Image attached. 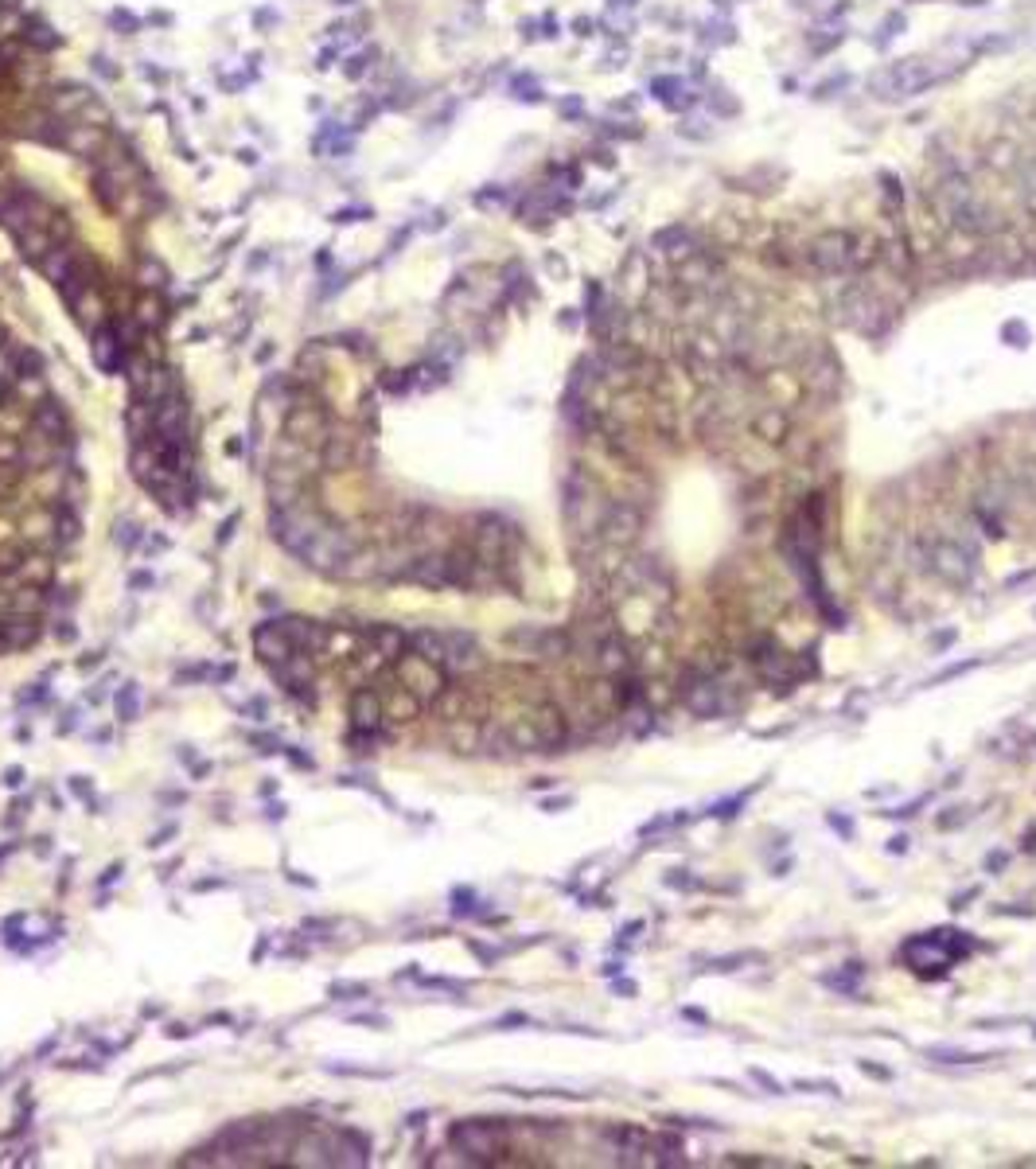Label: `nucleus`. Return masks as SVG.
Segmentation results:
<instances>
[{
  "instance_id": "f257e3e1",
  "label": "nucleus",
  "mask_w": 1036,
  "mask_h": 1169,
  "mask_svg": "<svg viewBox=\"0 0 1036 1169\" xmlns=\"http://www.w3.org/2000/svg\"><path fill=\"white\" fill-rule=\"evenodd\" d=\"M507 745L518 749V753H553L565 745L569 737V717L561 705L553 702H538L530 705L526 713H518L511 725H507Z\"/></svg>"
},
{
  "instance_id": "f03ea898",
  "label": "nucleus",
  "mask_w": 1036,
  "mask_h": 1169,
  "mask_svg": "<svg viewBox=\"0 0 1036 1169\" xmlns=\"http://www.w3.org/2000/svg\"><path fill=\"white\" fill-rule=\"evenodd\" d=\"M449 1146L468 1165H491L499 1154H507V1126L495 1119H464L449 1130Z\"/></svg>"
},
{
  "instance_id": "7ed1b4c3",
  "label": "nucleus",
  "mask_w": 1036,
  "mask_h": 1169,
  "mask_svg": "<svg viewBox=\"0 0 1036 1169\" xmlns=\"http://www.w3.org/2000/svg\"><path fill=\"white\" fill-rule=\"evenodd\" d=\"M970 951V940L962 932H928L904 944V959L920 971V974H943L951 963H959Z\"/></svg>"
},
{
  "instance_id": "20e7f679",
  "label": "nucleus",
  "mask_w": 1036,
  "mask_h": 1169,
  "mask_svg": "<svg viewBox=\"0 0 1036 1169\" xmlns=\"http://www.w3.org/2000/svg\"><path fill=\"white\" fill-rule=\"evenodd\" d=\"M390 667H394V674L401 678V686H405L409 694H417L425 705H432V702L444 694V686H449V671H444L440 663H432V659H425V655L413 651V647H405Z\"/></svg>"
},
{
  "instance_id": "39448f33",
  "label": "nucleus",
  "mask_w": 1036,
  "mask_h": 1169,
  "mask_svg": "<svg viewBox=\"0 0 1036 1169\" xmlns=\"http://www.w3.org/2000/svg\"><path fill=\"white\" fill-rule=\"evenodd\" d=\"M269 674L281 682V690L288 694V698H296L301 705H316V659H312V651H292L284 663H273L269 667Z\"/></svg>"
},
{
  "instance_id": "423d86ee",
  "label": "nucleus",
  "mask_w": 1036,
  "mask_h": 1169,
  "mask_svg": "<svg viewBox=\"0 0 1036 1169\" xmlns=\"http://www.w3.org/2000/svg\"><path fill=\"white\" fill-rule=\"evenodd\" d=\"M928 565H932V573H935L939 581H947V584H970L974 573H978L974 554H970L966 546L951 542V538H939V542L928 546Z\"/></svg>"
},
{
  "instance_id": "0eeeda50",
  "label": "nucleus",
  "mask_w": 1036,
  "mask_h": 1169,
  "mask_svg": "<svg viewBox=\"0 0 1036 1169\" xmlns=\"http://www.w3.org/2000/svg\"><path fill=\"white\" fill-rule=\"evenodd\" d=\"M370 686L378 690V702H382V717H386V725H405V721H413V717L425 709V702L401 686V678L394 674V667L378 671Z\"/></svg>"
},
{
  "instance_id": "6e6552de",
  "label": "nucleus",
  "mask_w": 1036,
  "mask_h": 1169,
  "mask_svg": "<svg viewBox=\"0 0 1036 1169\" xmlns=\"http://www.w3.org/2000/svg\"><path fill=\"white\" fill-rule=\"evenodd\" d=\"M853 242H857V234H849V230H826V234H818V238L811 242V250H807L811 269H818V273H826V277L849 273Z\"/></svg>"
},
{
  "instance_id": "1a4fd4ad",
  "label": "nucleus",
  "mask_w": 1036,
  "mask_h": 1169,
  "mask_svg": "<svg viewBox=\"0 0 1036 1169\" xmlns=\"http://www.w3.org/2000/svg\"><path fill=\"white\" fill-rule=\"evenodd\" d=\"M153 436L188 449V398H184V390H176V394H168L153 405Z\"/></svg>"
},
{
  "instance_id": "9d476101",
  "label": "nucleus",
  "mask_w": 1036,
  "mask_h": 1169,
  "mask_svg": "<svg viewBox=\"0 0 1036 1169\" xmlns=\"http://www.w3.org/2000/svg\"><path fill=\"white\" fill-rule=\"evenodd\" d=\"M284 433L288 436H296L301 445H309V449H320L324 453V445H328V436H332V425H328V413L320 409V405H292L288 409V421H284Z\"/></svg>"
},
{
  "instance_id": "9b49d317",
  "label": "nucleus",
  "mask_w": 1036,
  "mask_h": 1169,
  "mask_svg": "<svg viewBox=\"0 0 1036 1169\" xmlns=\"http://www.w3.org/2000/svg\"><path fill=\"white\" fill-rule=\"evenodd\" d=\"M394 581H409V584H421V589H453L449 554H421V557L405 561L401 569H394Z\"/></svg>"
},
{
  "instance_id": "f8f14e48",
  "label": "nucleus",
  "mask_w": 1036,
  "mask_h": 1169,
  "mask_svg": "<svg viewBox=\"0 0 1036 1169\" xmlns=\"http://www.w3.org/2000/svg\"><path fill=\"white\" fill-rule=\"evenodd\" d=\"M935 82V75L928 71V63H901L893 71H884V78L873 82L876 98H904V94H920Z\"/></svg>"
},
{
  "instance_id": "ddd939ff",
  "label": "nucleus",
  "mask_w": 1036,
  "mask_h": 1169,
  "mask_svg": "<svg viewBox=\"0 0 1036 1169\" xmlns=\"http://www.w3.org/2000/svg\"><path fill=\"white\" fill-rule=\"evenodd\" d=\"M90 359L102 375H125V363H129V351L125 344L117 340V328L113 324H98L90 332Z\"/></svg>"
},
{
  "instance_id": "4468645a",
  "label": "nucleus",
  "mask_w": 1036,
  "mask_h": 1169,
  "mask_svg": "<svg viewBox=\"0 0 1036 1169\" xmlns=\"http://www.w3.org/2000/svg\"><path fill=\"white\" fill-rule=\"evenodd\" d=\"M682 702H686V709H690L694 717H717V713L725 709V690H721L717 678L694 674V678L686 682V690H682Z\"/></svg>"
},
{
  "instance_id": "2eb2a0df",
  "label": "nucleus",
  "mask_w": 1036,
  "mask_h": 1169,
  "mask_svg": "<svg viewBox=\"0 0 1036 1169\" xmlns=\"http://www.w3.org/2000/svg\"><path fill=\"white\" fill-rule=\"evenodd\" d=\"M28 425H32V433L47 436L51 445H59L63 436H71V417H67L63 402H55L51 394H47L44 402H36V405H32V417H28Z\"/></svg>"
},
{
  "instance_id": "dca6fc26",
  "label": "nucleus",
  "mask_w": 1036,
  "mask_h": 1169,
  "mask_svg": "<svg viewBox=\"0 0 1036 1169\" xmlns=\"http://www.w3.org/2000/svg\"><path fill=\"white\" fill-rule=\"evenodd\" d=\"M351 729H363V734H382L386 729V717H382V702H378V690L367 682V686H355L351 694Z\"/></svg>"
},
{
  "instance_id": "f3484780",
  "label": "nucleus",
  "mask_w": 1036,
  "mask_h": 1169,
  "mask_svg": "<svg viewBox=\"0 0 1036 1169\" xmlns=\"http://www.w3.org/2000/svg\"><path fill=\"white\" fill-rule=\"evenodd\" d=\"M292 651H301V647H296V644L277 628V620H261V624L253 628V655H257L265 667L284 663Z\"/></svg>"
},
{
  "instance_id": "a211bd4d",
  "label": "nucleus",
  "mask_w": 1036,
  "mask_h": 1169,
  "mask_svg": "<svg viewBox=\"0 0 1036 1169\" xmlns=\"http://www.w3.org/2000/svg\"><path fill=\"white\" fill-rule=\"evenodd\" d=\"M328 1138H332V1157H336V1165H351V1169H359V1165H367V1161H370V1138H367V1134H359V1130L343 1126V1130H332Z\"/></svg>"
},
{
  "instance_id": "6ab92c4d",
  "label": "nucleus",
  "mask_w": 1036,
  "mask_h": 1169,
  "mask_svg": "<svg viewBox=\"0 0 1036 1169\" xmlns=\"http://www.w3.org/2000/svg\"><path fill=\"white\" fill-rule=\"evenodd\" d=\"M0 636H5V651H24V647H36L44 628H40V616H5L0 620Z\"/></svg>"
},
{
  "instance_id": "aec40b11",
  "label": "nucleus",
  "mask_w": 1036,
  "mask_h": 1169,
  "mask_svg": "<svg viewBox=\"0 0 1036 1169\" xmlns=\"http://www.w3.org/2000/svg\"><path fill=\"white\" fill-rule=\"evenodd\" d=\"M628 667H632L628 644H624L616 632H605V636L597 640V671H601V674H608V678H620Z\"/></svg>"
},
{
  "instance_id": "412c9836",
  "label": "nucleus",
  "mask_w": 1036,
  "mask_h": 1169,
  "mask_svg": "<svg viewBox=\"0 0 1036 1169\" xmlns=\"http://www.w3.org/2000/svg\"><path fill=\"white\" fill-rule=\"evenodd\" d=\"M363 640H367L386 663H394V659L409 647V636H405L401 628H394V624H370V628L363 632Z\"/></svg>"
},
{
  "instance_id": "4be33fe9",
  "label": "nucleus",
  "mask_w": 1036,
  "mask_h": 1169,
  "mask_svg": "<svg viewBox=\"0 0 1036 1169\" xmlns=\"http://www.w3.org/2000/svg\"><path fill=\"white\" fill-rule=\"evenodd\" d=\"M0 609H5V616H40L47 609V589H40V584H20L16 593L5 597Z\"/></svg>"
},
{
  "instance_id": "5701e85b",
  "label": "nucleus",
  "mask_w": 1036,
  "mask_h": 1169,
  "mask_svg": "<svg viewBox=\"0 0 1036 1169\" xmlns=\"http://www.w3.org/2000/svg\"><path fill=\"white\" fill-rule=\"evenodd\" d=\"M51 577H55V557L51 554H28L20 561V569L9 577L16 584H40V589H51Z\"/></svg>"
},
{
  "instance_id": "b1692460",
  "label": "nucleus",
  "mask_w": 1036,
  "mask_h": 1169,
  "mask_svg": "<svg viewBox=\"0 0 1036 1169\" xmlns=\"http://www.w3.org/2000/svg\"><path fill=\"white\" fill-rule=\"evenodd\" d=\"M82 538V515L67 503L55 507V546H74Z\"/></svg>"
},
{
  "instance_id": "393cba45",
  "label": "nucleus",
  "mask_w": 1036,
  "mask_h": 1169,
  "mask_svg": "<svg viewBox=\"0 0 1036 1169\" xmlns=\"http://www.w3.org/2000/svg\"><path fill=\"white\" fill-rule=\"evenodd\" d=\"M113 709L121 721H136L140 717V686L136 682H125L117 694H113Z\"/></svg>"
},
{
  "instance_id": "a878e982",
  "label": "nucleus",
  "mask_w": 1036,
  "mask_h": 1169,
  "mask_svg": "<svg viewBox=\"0 0 1036 1169\" xmlns=\"http://www.w3.org/2000/svg\"><path fill=\"white\" fill-rule=\"evenodd\" d=\"M140 538H144V530H140L133 519H121V523L113 526V546H121V554H133V550L140 546Z\"/></svg>"
},
{
  "instance_id": "bb28decb",
  "label": "nucleus",
  "mask_w": 1036,
  "mask_h": 1169,
  "mask_svg": "<svg viewBox=\"0 0 1036 1169\" xmlns=\"http://www.w3.org/2000/svg\"><path fill=\"white\" fill-rule=\"evenodd\" d=\"M24 557H28L24 542H5V546H0V577H13Z\"/></svg>"
},
{
  "instance_id": "cd10ccee",
  "label": "nucleus",
  "mask_w": 1036,
  "mask_h": 1169,
  "mask_svg": "<svg viewBox=\"0 0 1036 1169\" xmlns=\"http://www.w3.org/2000/svg\"><path fill=\"white\" fill-rule=\"evenodd\" d=\"M24 40H28V44H36L40 51H51V47H59V36H55L51 28H44V24H32V32L24 28Z\"/></svg>"
},
{
  "instance_id": "c85d7f7f",
  "label": "nucleus",
  "mask_w": 1036,
  "mask_h": 1169,
  "mask_svg": "<svg viewBox=\"0 0 1036 1169\" xmlns=\"http://www.w3.org/2000/svg\"><path fill=\"white\" fill-rule=\"evenodd\" d=\"M328 994H332V998H340V1002H351V998H367V994H370V986H367V982H332V986H328Z\"/></svg>"
},
{
  "instance_id": "c756f323",
  "label": "nucleus",
  "mask_w": 1036,
  "mask_h": 1169,
  "mask_svg": "<svg viewBox=\"0 0 1036 1169\" xmlns=\"http://www.w3.org/2000/svg\"><path fill=\"white\" fill-rule=\"evenodd\" d=\"M211 663H192V667H184V671H176V682L180 686H192V682H203V678H211Z\"/></svg>"
},
{
  "instance_id": "7c9ffc66",
  "label": "nucleus",
  "mask_w": 1036,
  "mask_h": 1169,
  "mask_svg": "<svg viewBox=\"0 0 1036 1169\" xmlns=\"http://www.w3.org/2000/svg\"><path fill=\"white\" fill-rule=\"evenodd\" d=\"M928 1057L947 1061V1064H974V1061H990V1057H970V1053H959V1049H928Z\"/></svg>"
},
{
  "instance_id": "2f4dec72",
  "label": "nucleus",
  "mask_w": 1036,
  "mask_h": 1169,
  "mask_svg": "<svg viewBox=\"0 0 1036 1169\" xmlns=\"http://www.w3.org/2000/svg\"><path fill=\"white\" fill-rule=\"evenodd\" d=\"M328 1072L336 1076H370V1080H390L386 1068H347V1064H328Z\"/></svg>"
},
{
  "instance_id": "473e14b6",
  "label": "nucleus",
  "mask_w": 1036,
  "mask_h": 1169,
  "mask_svg": "<svg viewBox=\"0 0 1036 1169\" xmlns=\"http://www.w3.org/2000/svg\"><path fill=\"white\" fill-rule=\"evenodd\" d=\"M1001 340H1009L1013 347H1024V344H1028V328H1024L1021 320H1013V324L1001 328Z\"/></svg>"
},
{
  "instance_id": "72a5a7b5",
  "label": "nucleus",
  "mask_w": 1036,
  "mask_h": 1169,
  "mask_svg": "<svg viewBox=\"0 0 1036 1169\" xmlns=\"http://www.w3.org/2000/svg\"><path fill=\"white\" fill-rule=\"evenodd\" d=\"M421 986H432V990H449V994H468L464 982H453V978H421Z\"/></svg>"
},
{
  "instance_id": "f704fd0d",
  "label": "nucleus",
  "mask_w": 1036,
  "mask_h": 1169,
  "mask_svg": "<svg viewBox=\"0 0 1036 1169\" xmlns=\"http://www.w3.org/2000/svg\"><path fill=\"white\" fill-rule=\"evenodd\" d=\"M453 901H457V905H453V913H457V916H472V913H476V909H472V901H476V897H472V889H457V897H453Z\"/></svg>"
},
{
  "instance_id": "c9c22d12",
  "label": "nucleus",
  "mask_w": 1036,
  "mask_h": 1169,
  "mask_svg": "<svg viewBox=\"0 0 1036 1169\" xmlns=\"http://www.w3.org/2000/svg\"><path fill=\"white\" fill-rule=\"evenodd\" d=\"M71 792H74L78 799H86V807H94V788L86 784V776H71Z\"/></svg>"
},
{
  "instance_id": "e433bc0d",
  "label": "nucleus",
  "mask_w": 1036,
  "mask_h": 1169,
  "mask_svg": "<svg viewBox=\"0 0 1036 1169\" xmlns=\"http://www.w3.org/2000/svg\"><path fill=\"white\" fill-rule=\"evenodd\" d=\"M153 584H157V573H133V577H129V589H133V593L153 589Z\"/></svg>"
},
{
  "instance_id": "4c0bfd02",
  "label": "nucleus",
  "mask_w": 1036,
  "mask_h": 1169,
  "mask_svg": "<svg viewBox=\"0 0 1036 1169\" xmlns=\"http://www.w3.org/2000/svg\"><path fill=\"white\" fill-rule=\"evenodd\" d=\"M351 1021H355V1026H370V1030H386V1026H390L382 1013H359V1017H351Z\"/></svg>"
},
{
  "instance_id": "58836bf2",
  "label": "nucleus",
  "mask_w": 1036,
  "mask_h": 1169,
  "mask_svg": "<svg viewBox=\"0 0 1036 1169\" xmlns=\"http://www.w3.org/2000/svg\"><path fill=\"white\" fill-rule=\"evenodd\" d=\"M51 636H55V640H63V644H74V640H78V632H74V628H71V620H63V624H55V628H51Z\"/></svg>"
},
{
  "instance_id": "ea45409f",
  "label": "nucleus",
  "mask_w": 1036,
  "mask_h": 1169,
  "mask_svg": "<svg viewBox=\"0 0 1036 1169\" xmlns=\"http://www.w3.org/2000/svg\"><path fill=\"white\" fill-rule=\"evenodd\" d=\"M745 799H749V792H740V795H732V799H728V803H721V807H717V811H713V815H725V819H728V815H736V807H740V803H745Z\"/></svg>"
},
{
  "instance_id": "a19ab883",
  "label": "nucleus",
  "mask_w": 1036,
  "mask_h": 1169,
  "mask_svg": "<svg viewBox=\"0 0 1036 1169\" xmlns=\"http://www.w3.org/2000/svg\"><path fill=\"white\" fill-rule=\"evenodd\" d=\"M284 757H288V761H292V764H296V768H309V772H312V768H316V761H312V757H305V753H296V749H284Z\"/></svg>"
},
{
  "instance_id": "79ce46f5",
  "label": "nucleus",
  "mask_w": 1036,
  "mask_h": 1169,
  "mask_svg": "<svg viewBox=\"0 0 1036 1169\" xmlns=\"http://www.w3.org/2000/svg\"><path fill=\"white\" fill-rule=\"evenodd\" d=\"M234 530H238V515H230V519L222 523V530H219V546H226V542L234 538Z\"/></svg>"
},
{
  "instance_id": "37998d69",
  "label": "nucleus",
  "mask_w": 1036,
  "mask_h": 1169,
  "mask_svg": "<svg viewBox=\"0 0 1036 1169\" xmlns=\"http://www.w3.org/2000/svg\"><path fill=\"white\" fill-rule=\"evenodd\" d=\"M242 713H250L253 721H265V702H261V698H250V705H242Z\"/></svg>"
},
{
  "instance_id": "c03bdc74",
  "label": "nucleus",
  "mask_w": 1036,
  "mask_h": 1169,
  "mask_svg": "<svg viewBox=\"0 0 1036 1169\" xmlns=\"http://www.w3.org/2000/svg\"><path fill=\"white\" fill-rule=\"evenodd\" d=\"M1028 581H1036V569H1028V573H1017V577H1009V581H1005V589H1021V584H1028Z\"/></svg>"
},
{
  "instance_id": "a18cd8bd",
  "label": "nucleus",
  "mask_w": 1036,
  "mask_h": 1169,
  "mask_svg": "<svg viewBox=\"0 0 1036 1169\" xmlns=\"http://www.w3.org/2000/svg\"><path fill=\"white\" fill-rule=\"evenodd\" d=\"M13 67H16V55H13L5 44H0V75H9Z\"/></svg>"
},
{
  "instance_id": "49530a36",
  "label": "nucleus",
  "mask_w": 1036,
  "mask_h": 1169,
  "mask_svg": "<svg viewBox=\"0 0 1036 1169\" xmlns=\"http://www.w3.org/2000/svg\"><path fill=\"white\" fill-rule=\"evenodd\" d=\"M40 698H44V682H36L32 690H24V694H20L16 702H20V705H28V702H40Z\"/></svg>"
},
{
  "instance_id": "de8ad7c7",
  "label": "nucleus",
  "mask_w": 1036,
  "mask_h": 1169,
  "mask_svg": "<svg viewBox=\"0 0 1036 1169\" xmlns=\"http://www.w3.org/2000/svg\"><path fill=\"white\" fill-rule=\"evenodd\" d=\"M5 784H9V788H20V784H24V768H20V764H13V768L5 772Z\"/></svg>"
},
{
  "instance_id": "09e8293b",
  "label": "nucleus",
  "mask_w": 1036,
  "mask_h": 1169,
  "mask_svg": "<svg viewBox=\"0 0 1036 1169\" xmlns=\"http://www.w3.org/2000/svg\"><path fill=\"white\" fill-rule=\"evenodd\" d=\"M121 873H125V869H121V865H109V869H105V873H102V882H98V885H113V882H117V877H121Z\"/></svg>"
},
{
  "instance_id": "8fccbe9b",
  "label": "nucleus",
  "mask_w": 1036,
  "mask_h": 1169,
  "mask_svg": "<svg viewBox=\"0 0 1036 1169\" xmlns=\"http://www.w3.org/2000/svg\"><path fill=\"white\" fill-rule=\"evenodd\" d=\"M211 678H215V682H230V678H234V663H226V667L211 671Z\"/></svg>"
},
{
  "instance_id": "3c124183",
  "label": "nucleus",
  "mask_w": 1036,
  "mask_h": 1169,
  "mask_svg": "<svg viewBox=\"0 0 1036 1169\" xmlns=\"http://www.w3.org/2000/svg\"><path fill=\"white\" fill-rule=\"evenodd\" d=\"M172 834H176V826H164V830H161V834H157V838H153V842H148V846H153V850H157V846H164V842H168V838H172Z\"/></svg>"
},
{
  "instance_id": "603ef678",
  "label": "nucleus",
  "mask_w": 1036,
  "mask_h": 1169,
  "mask_svg": "<svg viewBox=\"0 0 1036 1169\" xmlns=\"http://www.w3.org/2000/svg\"><path fill=\"white\" fill-rule=\"evenodd\" d=\"M168 1037L180 1041V1037H192V1030H188V1026H168Z\"/></svg>"
},
{
  "instance_id": "864d4df0",
  "label": "nucleus",
  "mask_w": 1036,
  "mask_h": 1169,
  "mask_svg": "<svg viewBox=\"0 0 1036 1169\" xmlns=\"http://www.w3.org/2000/svg\"><path fill=\"white\" fill-rule=\"evenodd\" d=\"M98 663H102V655H86V659H78V667H82V671H90V667H98Z\"/></svg>"
},
{
  "instance_id": "5fc2aeb1",
  "label": "nucleus",
  "mask_w": 1036,
  "mask_h": 1169,
  "mask_svg": "<svg viewBox=\"0 0 1036 1169\" xmlns=\"http://www.w3.org/2000/svg\"><path fill=\"white\" fill-rule=\"evenodd\" d=\"M207 889H222V882H199L195 893H207Z\"/></svg>"
},
{
  "instance_id": "6e6d98bb",
  "label": "nucleus",
  "mask_w": 1036,
  "mask_h": 1169,
  "mask_svg": "<svg viewBox=\"0 0 1036 1169\" xmlns=\"http://www.w3.org/2000/svg\"><path fill=\"white\" fill-rule=\"evenodd\" d=\"M0 655H5V636H0Z\"/></svg>"
}]
</instances>
